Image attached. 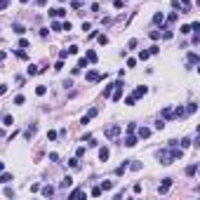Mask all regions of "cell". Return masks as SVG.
I'll list each match as a JSON object with an SVG mask.
<instances>
[{
	"label": "cell",
	"mask_w": 200,
	"mask_h": 200,
	"mask_svg": "<svg viewBox=\"0 0 200 200\" xmlns=\"http://www.w3.org/2000/svg\"><path fill=\"white\" fill-rule=\"evenodd\" d=\"M146 92H148V89H146V87H137L132 97H134V99H139V97H144V94H146Z\"/></svg>",
	"instance_id": "obj_10"
},
{
	"label": "cell",
	"mask_w": 200,
	"mask_h": 200,
	"mask_svg": "<svg viewBox=\"0 0 200 200\" xmlns=\"http://www.w3.org/2000/svg\"><path fill=\"white\" fill-rule=\"evenodd\" d=\"M139 137H141V139H148V137H151V130H148V127H141V130H139Z\"/></svg>",
	"instance_id": "obj_14"
},
{
	"label": "cell",
	"mask_w": 200,
	"mask_h": 200,
	"mask_svg": "<svg viewBox=\"0 0 200 200\" xmlns=\"http://www.w3.org/2000/svg\"><path fill=\"white\" fill-rule=\"evenodd\" d=\"M195 172H198V162H193V165H188V167H186V174H188V177H193Z\"/></svg>",
	"instance_id": "obj_13"
},
{
	"label": "cell",
	"mask_w": 200,
	"mask_h": 200,
	"mask_svg": "<svg viewBox=\"0 0 200 200\" xmlns=\"http://www.w3.org/2000/svg\"><path fill=\"white\" fill-rule=\"evenodd\" d=\"M71 184H73V177H66V179L61 181V188H71Z\"/></svg>",
	"instance_id": "obj_16"
},
{
	"label": "cell",
	"mask_w": 200,
	"mask_h": 200,
	"mask_svg": "<svg viewBox=\"0 0 200 200\" xmlns=\"http://www.w3.org/2000/svg\"><path fill=\"white\" fill-rule=\"evenodd\" d=\"M47 139H49V141H54V139H57V132L49 130V132H47Z\"/></svg>",
	"instance_id": "obj_29"
},
{
	"label": "cell",
	"mask_w": 200,
	"mask_h": 200,
	"mask_svg": "<svg viewBox=\"0 0 200 200\" xmlns=\"http://www.w3.org/2000/svg\"><path fill=\"white\" fill-rule=\"evenodd\" d=\"M21 3H28V0H21Z\"/></svg>",
	"instance_id": "obj_34"
},
{
	"label": "cell",
	"mask_w": 200,
	"mask_h": 200,
	"mask_svg": "<svg viewBox=\"0 0 200 200\" xmlns=\"http://www.w3.org/2000/svg\"><path fill=\"white\" fill-rule=\"evenodd\" d=\"M12 31H14V33H16V35H21V33H24V31H26V28H24V26H21V24H16V21H14V24H12Z\"/></svg>",
	"instance_id": "obj_11"
},
{
	"label": "cell",
	"mask_w": 200,
	"mask_h": 200,
	"mask_svg": "<svg viewBox=\"0 0 200 200\" xmlns=\"http://www.w3.org/2000/svg\"><path fill=\"white\" fill-rule=\"evenodd\" d=\"M125 172H127V160H125V162H122V165H120V167L115 170V174L120 177V174H125Z\"/></svg>",
	"instance_id": "obj_20"
},
{
	"label": "cell",
	"mask_w": 200,
	"mask_h": 200,
	"mask_svg": "<svg viewBox=\"0 0 200 200\" xmlns=\"http://www.w3.org/2000/svg\"><path fill=\"white\" fill-rule=\"evenodd\" d=\"M85 59H87V61H89V64H94V61H97V52H92V49H89V52H87V57H85Z\"/></svg>",
	"instance_id": "obj_15"
},
{
	"label": "cell",
	"mask_w": 200,
	"mask_h": 200,
	"mask_svg": "<svg viewBox=\"0 0 200 200\" xmlns=\"http://www.w3.org/2000/svg\"><path fill=\"white\" fill-rule=\"evenodd\" d=\"M108 155H111V151H108L106 146H104V148H99V160H108Z\"/></svg>",
	"instance_id": "obj_9"
},
{
	"label": "cell",
	"mask_w": 200,
	"mask_h": 200,
	"mask_svg": "<svg viewBox=\"0 0 200 200\" xmlns=\"http://www.w3.org/2000/svg\"><path fill=\"white\" fill-rule=\"evenodd\" d=\"M122 146H127V148H132V146H137V137H132V134H127V139H125V144Z\"/></svg>",
	"instance_id": "obj_5"
},
{
	"label": "cell",
	"mask_w": 200,
	"mask_h": 200,
	"mask_svg": "<svg viewBox=\"0 0 200 200\" xmlns=\"http://www.w3.org/2000/svg\"><path fill=\"white\" fill-rule=\"evenodd\" d=\"M92 195H101V186H94L92 188Z\"/></svg>",
	"instance_id": "obj_32"
},
{
	"label": "cell",
	"mask_w": 200,
	"mask_h": 200,
	"mask_svg": "<svg viewBox=\"0 0 200 200\" xmlns=\"http://www.w3.org/2000/svg\"><path fill=\"white\" fill-rule=\"evenodd\" d=\"M26 73H28V76H38V73H40V68H38V66H33V64H31V66H28V68H26Z\"/></svg>",
	"instance_id": "obj_12"
},
{
	"label": "cell",
	"mask_w": 200,
	"mask_h": 200,
	"mask_svg": "<svg viewBox=\"0 0 200 200\" xmlns=\"http://www.w3.org/2000/svg\"><path fill=\"white\" fill-rule=\"evenodd\" d=\"M132 165H127V167H132V170H141V162H137V160H130Z\"/></svg>",
	"instance_id": "obj_26"
},
{
	"label": "cell",
	"mask_w": 200,
	"mask_h": 200,
	"mask_svg": "<svg viewBox=\"0 0 200 200\" xmlns=\"http://www.w3.org/2000/svg\"><path fill=\"white\" fill-rule=\"evenodd\" d=\"M10 181H12V174H0V184H10Z\"/></svg>",
	"instance_id": "obj_17"
},
{
	"label": "cell",
	"mask_w": 200,
	"mask_h": 200,
	"mask_svg": "<svg viewBox=\"0 0 200 200\" xmlns=\"http://www.w3.org/2000/svg\"><path fill=\"white\" fill-rule=\"evenodd\" d=\"M94 115H97V108H89V111H87V115H82V125H87V122L92 120Z\"/></svg>",
	"instance_id": "obj_4"
},
{
	"label": "cell",
	"mask_w": 200,
	"mask_h": 200,
	"mask_svg": "<svg viewBox=\"0 0 200 200\" xmlns=\"http://www.w3.org/2000/svg\"><path fill=\"white\" fill-rule=\"evenodd\" d=\"M195 111H198V104H188V106H186V115H188V113H195Z\"/></svg>",
	"instance_id": "obj_22"
},
{
	"label": "cell",
	"mask_w": 200,
	"mask_h": 200,
	"mask_svg": "<svg viewBox=\"0 0 200 200\" xmlns=\"http://www.w3.org/2000/svg\"><path fill=\"white\" fill-rule=\"evenodd\" d=\"M85 151H87V148H85V146H80V148H78V151H76V155H78V158H80V155H85Z\"/></svg>",
	"instance_id": "obj_31"
},
{
	"label": "cell",
	"mask_w": 200,
	"mask_h": 200,
	"mask_svg": "<svg viewBox=\"0 0 200 200\" xmlns=\"http://www.w3.org/2000/svg\"><path fill=\"white\" fill-rule=\"evenodd\" d=\"M118 134H120V125H111V127L106 130V137H108V139H115Z\"/></svg>",
	"instance_id": "obj_1"
},
{
	"label": "cell",
	"mask_w": 200,
	"mask_h": 200,
	"mask_svg": "<svg viewBox=\"0 0 200 200\" xmlns=\"http://www.w3.org/2000/svg\"><path fill=\"white\" fill-rule=\"evenodd\" d=\"M24 101H26V99H24V94H16V97H14V104H16V106H21Z\"/></svg>",
	"instance_id": "obj_23"
},
{
	"label": "cell",
	"mask_w": 200,
	"mask_h": 200,
	"mask_svg": "<svg viewBox=\"0 0 200 200\" xmlns=\"http://www.w3.org/2000/svg\"><path fill=\"white\" fill-rule=\"evenodd\" d=\"M33 134H35V125H31V127H28V130L24 132V137H26V139H31Z\"/></svg>",
	"instance_id": "obj_18"
},
{
	"label": "cell",
	"mask_w": 200,
	"mask_h": 200,
	"mask_svg": "<svg viewBox=\"0 0 200 200\" xmlns=\"http://www.w3.org/2000/svg\"><path fill=\"white\" fill-rule=\"evenodd\" d=\"M87 80L97 82V80H101V73H97V71H87Z\"/></svg>",
	"instance_id": "obj_3"
},
{
	"label": "cell",
	"mask_w": 200,
	"mask_h": 200,
	"mask_svg": "<svg viewBox=\"0 0 200 200\" xmlns=\"http://www.w3.org/2000/svg\"><path fill=\"white\" fill-rule=\"evenodd\" d=\"M5 89H7V85H0V94H5Z\"/></svg>",
	"instance_id": "obj_33"
},
{
	"label": "cell",
	"mask_w": 200,
	"mask_h": 200,
	"mask_svg": "<svg viewBox=\"0 0 200 200\" xmlns=\"http://www.w3.org/2000/svg\"><path fill=\"white\" fill-rule=\"evenodd\" d=\"M148 57H151V52H148V49H141V52H139V59H141V61H146Z\"/></svg>",
	"instance_id": "obj_19"
},
{
	"label": "cell",
	"mask_w": 200,
	"mask_h": 200,
	"mask_svg": "<svg viewBox=\"0 0 200 200\" xmlns=\"http://www.w3.org/2000/svg\"><path fill=\"white\" fill-rule=\"evenodd\" d=\"M45 92H47V87H45V85H38V87H35V94H38V97H43Z\"/></svg>",
	"instance_id": "obj_21"
},
{
	"label": "cell",
	"mask_w": 200,
	"mask_h": 200,
	"mask_svg": "<svg viewBox=\"0 0 200 200\" xmlns=\"http://www.w3.org/2000/svg\"><path fill=\"white\" fill-rule=\"evenodd\" d=\"M160 35H162V31H151V40H160Z\"/></svg>",
	"instance_id": "obj_24"
},
{
	"label": "cell",
	"mask_w": 200,
	"mask_h": 200,
	"mask_svg": "<svg viewBox=\"0 0 200 200\" xmlns=\"http://www.w3.org/2000/svg\"><path fill=\"white\" fill-rule=\"evenodd\" d=\"M186 146H191V139H188V137L181 139V148H186Z\"/></svg>",
	"instance_id": "obj_27"
},
{
	"label": "cell",
	"mask_w": 200,
	"mask_h": 200,
	"mask_svg": "<svg viewBox=\"0 0 200 200\" xmlns=\"http://www.w3.org/2000/svg\"><path fill=\"white\" fill-rule=\"evenodd\" d=\"M170 186H172V179H162V184L158 186V193H167Z\"/></svg>",
	"instance_id": "obj_2"
},
{
	"label": "cell",
	"mask_w": 200,
	"mask_h": 200,
	"mask_svg": "<svg viewBox=\"0 0 200 200\" xmlns=\"http://www.w3.org/2000/svg\"><path fill=\"white\" fill-rule=\"evenodd\" d=\"M43 193H45V195H52V193H54V188H52V186H45V188H43Z\"/></svg>",
	"instance_id": "obj_30"
},
{
	"label": "cell",
	"mask_w": 200,
	"mask_h": 200,
	"mask_svg": "<svg viewBox=\"0 0 200 200\" xmlns=\"http://www.w3.org/2000/svg\"><path fill=\"white\" fill-rule=\"evenodd\" d=\"M198 61H200V57H198L195 52H191V54H188V66H195Z\"/></svg>",
	"instance_id": "obj_8"
},
{
	"label": "cell",
	"mask_w": 200,
	"mask_h": 200,
	"mask_svg": "<svg viewBox=\"0 0 200 200\" xmlns=\"http://www.w3.org/2000/svg\"><path fill=\"white\" fill-rule=\"evenodd\" d=\"M64 14H66L64 7H54V10H49V16H64Z\"/></svg>",
	"instance_id": "obj_6"
},
{
	"label": "cell",
	"mask_w": 200,
	"mask_h": 200,
	"mask_svg": "<svg viewBox=\"0 0 200 200\" xmlns=\"http://www.w3.org/2000/svg\"><path fill=\"white\" fill-rule=\"evenodd\" d=\"M111 188H113L111 181H104V184H101V191H111Z\"/></svg>",
	"instance_id": "obj_25"
},
{
	"label": "cell",
	"mask_w": 200,
	"mask_h": 200,
	"mask_svg": "<svg viewBox=\"0 0 200 200\" xmlns=\"http://www.w3.org/2000/svg\"><path fill=\"white\" fill-rule=\"evenodd\" d=\"M3 122H5L7 127H12V122H14V120H12V115H5V118H3Z\"/></svg>",
	"instance_id": "obj_28"
},
{
	"label": "cell",
	"mask_w": 200,
	"mask_h": 200,
	"mask_svg": "<svg viewBox=\"0 0 200 200\" xmlns=\"http://www.w3.org/2000/svg\"><path fill=\"white\" fill-rule=\"evenodd\" d=\"M153 24H165V14H162V12H155V14H153Z\"/></svg>",
	"instance_id": "obj_7"
}]
</instances>
